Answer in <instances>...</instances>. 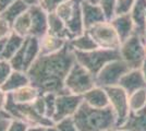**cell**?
I'll return each mask as SVG.
<instances>
[{
	"label": "cell",
	"instance_id": "obj_16",
	"mask_svg": "<svg viewBox=\"0 0 146 131\" xmlns=\"http://www.w3.org/2000/svg\"><path fill=\"white\" fill-rule=\"evenodd\" d=\"M68 44V41L54 34L46 33L39 38V48L40 55H51L62 50Z\"/></svg>",
	"mask_w": 146,
	"mask_h": 131
},
{
	"label": "cell",
	"instance_id": "obj_3",
	"mask_svg": "<svg viewBox=\"0 0 146 131\" xmlns=\"http://www.w3.org/2000/svg\"><path fill=\"white\" fill-rule=\"evenodd\" d=\"M75 61L87 69L91 73L96 76L98 72L108 63L120 59L119 49H106L98 47L90 51H74Z\"/></svg>",
	"mask_w": 146,
	"mask_h": 131
},
{
	"label": "cell",
	"instance_id": "obj_30",
	"mask_svg": "<svg viewBox=\"0 0 146 131\" xmlns=\"http://www.w3.org/2000/svg\"><path fill=\"white\" fill-rule=\"evenodd\" d=\"M117 0H99V6L103 10L104 14L107 21H110L115 17V9H116Z\"/></svg>",
	"mask_w": 146,
	"mask_h": 131
},
{
	"label": "cell",
	"instance_id": "obj_5",
	"mask_svg": "<svg viewBox=\"0 0 146 131\" xmlns=\"http://www.w3.org/2000/svg\"><path fill=\"white\" fill-rule=\"evenodd\" d=\"M5 109L12 119L21 120L27 126L46 127V126L54 125V121L51 119L39 115L32 104H15L11 100L9 95H8V102Z\"/></svg>",
	"mask_w": 146,
	"mask_h": 131
},
{
	"label": "cell",
	"instance_id": "obj_8",
	"mask_svg": "<svg viewBox=\"0 0 146 131\" xmlns=\"http://www.w3.org/2000/svg\"><path fill=\"white\" fill-rule=\"evenodd\" d=\"M105 90L108 95L109 107L116 115L117 124L119 128L124 124L131 112L129 106V94L119 85L105 87Z\"/></svg>",
	"mask_w": 146,
	"mask_h": 131
},
{
	"label": "cell",
	"instance_id": "obj_41",
	"mask_svg": "<svg viewBox=\"0 0 146 131\" xmlns=\"http://www.w3.org/2000/svg\"><path fill=\"white\" fill-rule=\"evenodd\" d=\"M23 1L29 7H33V6H39V3H40L42 0H23Z\"/></svg>",
	"mask_w": 146,
	"mask_h": 131
},
{
	"label": "cell",
	"instance_id": "obj_45",
	"mask_svg": "<svg viewBox=\"0 0 146 131\" xmlns=\"http://www.w3.org/2000/svg\"><path fill=\"white\" fill-rule=\"evenodd\" d=\"M140 70H141V72H142V74H143V76H144V79H145V82H146V59L143 61L142 66L140 67Z\"/></svg>",
	"mask_w": 146,
	"mask_h": 131
},
{
	"label": "cell",
	"instance_id": "obj_47",
	"mask_svg": "<svg viewBox=\"0 0 146 131\" xmlns=\"http://www.w3.org/2000/svg\"><path fill=\"white\" fill-rule=\"evenodd\" d=\"M143 44H144V50H145V55H146V35L143 37Z\"/></svg>",
	"mask_w": 146,
	"mask_h": 131
},
{
	"label": "cell",
	"instance_id": "obj_49",
	"mask_svg": "<svg viewBox=\"0 0 146 131\" xmlns=\"http://www.w3.org/2000/svg\"><path fill=\"white\" fill-rule=\"evenodd\" d=\"M145 35H146V34H145Z\"/></svg>",
	"mask_w": 146,
	"mask_h": 131
},
{
	"label": "cell",
	"instance_id": "obj_43",
	"mask_svg": "<svg viewBox=\"0 0 146 131\" xmlns=\"http://www.w3.org/2000/svg\"><path fill=\"white\" fill-rule=\"evenodd\" d=\"M43 126H29L26 131H44Z\"/></svg>",
	"mask_w": 146,
	"mask_h": 131
},
{
	"label": "cell",
	"instance_id": "obj_11",
	"mask_svg": "<svg viewBox=\"0 0 146 131\" xmlns=\"http://www.w3.org/2000/svg\"><path fill=\"white\" fill-rule=\"evenodd\" d=\"M29 12L32 21L31 36L40 38L48 33V13L40 6L30 7Z\"/></svg>",
	"mask_w": 146,
	"mask_h": 131
},
{
	"label": "cell",
	"instance_id": "obj_9",
	"mask_svg": "<svg viewBox=\"0 0 146 131\" xmlns=\"http://www.w3.org/2000/svg\"><path fill=\"white\" fill-rule=\"evenodd\" d=\"M130 68L122 59H116L104 66L103 69L98 72L95 80L96 85L100 87H109L118 85L123 74L128 72Z\"/></svg>",
	"mask_w": 146,
	"mask_h": 131
},
{
	"label": "cell",
	"instance_id": "obj_4",
	"mask_svg": "<svg viewBox=\"0 0 146 131\" xmlns=\"http://www.w3.org/2000/svg\"><path fill=\"white\" fill-rule=\"evenodd\" d=\"M95 85V75L75 61L64 80V90L72 94L83 95Z\"/></svg>",
	"mask_w": 146,
	"mask_h": 131
},
{
	"label": "cell",
	"instance_id": "obj_13",
	"mask_svg": "<svg viewBox=\"0 0 146 131\" xmlns=\"http://www.w3.org/2000/svg\"><path fill=\"white\" fill-rule=\"evenodd\" d=\"M118 85L130 95L137 90L145 88L146 82L140 69H130L120 79Z\"/></svg>",
	"mask_w": 146,
	"mask_h": 131
},
{
	"label": "cell",
	"instance_id": "obj_33",
	"mask_svg": "<svg viewBox=\"0 0 146 131\" xmlns=\"http://www.w3.org/2000/svg\"><path fill=\"white\" fill-rule=\"evenodd\" d=\"M55 125L58 131H79L75 124H74V121H73L72 117L62 119L58 122H55Z\"/></svg>",
	"mask_w": 146,
	"mask_h": 131
},
{
	"label": "cell",
	"instance_id": "obj_46",
	"mask_svg": "<svg viewBox=\"0 0 146 131\" xmlns=\"http://www.w3.org/2000/svg\"><path fill=\"white\" fill-rule=\"evenodd\" d=\"M44 131H58V129H57V127H56V125L54 124V125L46 126V127L44 128Z\"/></svg>",
	"mask_w": 146,
	"mask_h": 131
},
{
	"label": "cell",
	"instance_id": "obj_14",
	"mask_svg": "<svg viewBox=\"0 0 146 131\" xmlns=\"http://www.w3.org/2000/svg\"><path fill=\"white\" fill-rule=\"evenodd\" d=\"M135 34L144 37L146 34V0H135L130 12Z\"/></svg>",
	"mask_w": 146,
	"mask_h": 131
},
{
	"label": "cell",
	"instance_id": "obj_37",
	"mask_svg": "<svg viewBox=\"0 0 146 131\" xmlns=\"http://www.w3.org/2000/svg\"><path fill=\"white\" fill-rule=\"evenodd\" d=\"M32 105L34 106L35 110H36L39 115H42V116H45V117H46V115H45V103H44L43 95H40L35 102H33Z\"/></svg>",
	"mask_w": 146,
	"mask_h": 131
},
{
	"label": "cell",
	"instance_id": "obj_24",
	"mask_svg": "<svg viewBox=\"0 0 146 131\" xmlns=\"http://www.w3.org/2000/svg\"><path fill=\"white\" fill-rule=\"evenodd\" d=\"M68 44L70 48L74 51H90L98 48L97 44L95 43V41L91 37V35L87 32H84L83 34L70 39Z\"/></svg>",
	"mask_w": 146,
	"mask_h": 131
},
{
	"label": "cell",
	"instance_id": "obj_22",
	"mask_svg": "<svg viewBox=\"0 0 146 131\" xmlns=\"http://www.w3.org/2000/svg\"><path fill=\"white\" fill-rule=\"evenodd\" d=\"M119 128L127 131H146V107L139 112H130L127 120Z\"/></svg>",
	"mask_w": 146,
	"mask_h": 131
},
{
	"label": "cell",
	"instance_id": "obj_28",
	"mask_svg": "<svg viewBox=\"0 0 146 131\" xmlns=\"http://www.w3.org/2000/svg\"><path fill=\"white\" fill-rule=\"evenodd\" d=\"M129 106L131 112H139L146 107V87L129 95Z\"/></svg>",
	"mask_w": 146,
	"mask_h": 131
},
{
	"label": "cell",
	"instance_id": "obj_27",
	"mask_svg": "<svg viewBox=\"0 0 146 131\" xmlns=\"http://www.w3.org/2000/svg\"><path fill=\"white\" fill-rule=\"evenodd\" d=\"M31 29H32V21L29 10L20 15L18 19L12 23V32L17 33L23 37L31 36Z\"/></svg>",
	"mask_w": 146,
	"mask_h": 131
},
{
	"label": "cell",
	"instance_id": "obj_18",
	"mask_svg": "<svg viewBox=\"0 0 146 131\" xmlns=\"http://www.w3.org/2000/svg\"><path fill=\"white\" fill-rule=\"evenodd\" d=\"M8 95L15 104H32L42 95V93L34 85L27 84Z\"/></svg>",
	"mask_w": 146,
	"mask_h": 131
},
{
	"label": "cell",
	"instance_id": "obj_31",
	"mask_svg": "<svg viewBox=\"0 0 146 131\" xmlns=\"http://www.w3.org/2000/svg\"><path fill=\"white\" fill-rule=\"evenodd\" d=\"M135 0H117L116 9H115V17L123 15L131 12Z\"/></svg>",
	"mask_w": 146,
	"mask_h": 131
},
{
	"label": "cell",
	"instance_id": "obj_35",
	"mask_svg": "<svg viewBox=\"0 0 146 131\" xmlns=\"http://www.w3.org/2000/svg\"><path fill=\"white\" fill-rule=\"evenodd\" d=\"M12 33V24L0 15V39L7 38Z\"/></svg>",
	"mask_w": 146,
	"mask_h": 131
},
{
	"label": "cell",
	"instance_id": "obj_6",
	"mask_svg": "<svg viewBox=\"0 0 146 131\" xmlns=\"http://www.w3.org/2000/svg\"><path fill=\"white\" fill-rule=\"evenodd\" d=\"M120 59L129 66L130 69H140L146 59L143 37L134 33L128 39L123 41L119 47Z\"/></svg>",
	"mask_w": 146,
	"mask_h": 131
},
{
	"label": "cell",
	"instance_id": "obj_12",
	"mask_svg": "<svg viewBox=\"0 0 146 131\" xmlns=\"http://www.w3.org/2000/svg\"><path fill=\"white\" fill-rule=\"evenodd\" d=\"M81 9H82L83 23H84L85 31H87L90 27L98 24L100 22L107 21L99 5H94V3H91L86 0H82L81 1Z\"/></svg>",
	"mask_w": 146,
	"mask_h": 131
},
{
	"label": "cell",
	"instance_id": "obj_29",
	"mask_svg": "<svg viewBox=\"0 0 146 131\" xmlns=\"http://www.w3.org/2000/svg\"><path fill=\"white\" fill-rule=\"evenodd\" d=\"M45 103V115L46 117L52 120V117L56 112V97L57 94L55 93H44L42 94Z\"/></svg>",
	"mask_w": 146,
	"mask_h": 131
},
{
	"label": "cell",
	"instance_id": "obj_21",
	"mask_svg": "<svg viewBox=\"0 0 146 131\" xmlns=\"http://www.w3.org/2000/svg\"><path fill=\"white\" fill-rule=\"evenodd\" d=\"M27 84H31L30 78H29L27 73L25 71L13 70L11 74L8 76L6 82L1 85V87L5 90L6 93L10 94Z\"/></svg>",
	"mask_w": 146,
	"mask_h": 131
},
{
	"label": "cell",
	"instance_id": "obj_38",
	"mask_svg": "<svg viewBox=\"0 0 146 131\" xmlns=\"http://www.w3.org/2000/svg\"><path fill=\"white\" fill-rule=\"evenodd\" d=\"M8 102V93L5 92V90L0 85V109H5Z\"/></svg>",
	"mask_w": 146,
	"mask_h": 131
},
{
	"label": "cell",
	"instance_id": "obj_39",
	"mask_svg": "<svg viewBox=\"0 0 146 131\" xmlns=\"http://www.w3.org/2000/svg\"><path fill=\"white\" fill-rule=\"evenodd\" d=\"M14 1H17V0H0V13L5 11L7 8L10 5H12Z\"/></svg>",
	"mask_w": 146,
	"mask_h": 131
},
{
	"label": "cell",
	"instance_id": "obj_25",
	"mask_svg": "<svg viewBox=\"0 0 146 131\" xmlns=\"http://www.w3.org/2000/svg\"><path fill=\"white\" fill-rule=\"evenodd\" d=\"M25 38L26 37H23V36H21V35H19L17 33L12 32V33L7 37L2 59H5V60H10V59L14 56V54L22 47V45L24 44Z\"/></svg>",
	"mask_w": 146,
	"mask_h": 131
},
{
	"label": "cell",
	"instance_id": "obj_17",
	"mask_svg": "<svg viewBox=\"0 0 146 131\" xmlns=\"http://www.w3.org/2000/svg\"><path fill=\"white\" fill-rule=\"evenodd\" d=\"M110 23L116 30L118 36L120 38L121 43L123 41L128 39L130 36H132L135 31H134L133 21L131 19L130 13L129 14H123V15H116L110 20Z\"/></svg>",
	"mask_w": 146,
	"mask_h": 131
},
{
	"label": "cell",
	"instance_id": "obj_10",
	"mask_svg": "<svg viewBox=\"0 0 146 131\" xmlns=\"http://www.w3.org/2000/svg\"><path fill=\"white\" fill-rule=\"evenodd\" d=\"M83 103L82 95H76L70 92H62L57 94L56 97V112L52 117L54 124L58 122L64 118L73 117L74 114Z\"/></svg>",
	"mask_w": 146,
	"mask_h": 131
},
{
	"label": "cell",
	"instance_id": "obj_44",
	"mask_svg": "<svg viewBox=\"0 0 146 131\" xmlns=\"http://www.w3.org/2000/svg\"><path fill=\"white\" fill-rule=\"evenodd\" d=\"M0 119H12L6 109H0Z\"/></svg>",
	"mask_w": 146,
	"mask_h": 131
},
{
	"label": "cell",
	"instance_id": "obj_7",
	"mask_svg": "<svg viewBox=\"0 0 146 131\" xmlns=\"http://www.w3.org/2000/svg\"><path fill=\"white\" fill-rule=\"evenodd\" d=\"M98 47L106 49H119L121 41L110 21H104L90 27L87 31Z\"/></svg>",
	"mask_w": 146,
	"mask_h": 131
},
{
	"label": "cell",
	"instance_id": "obj_19",
	"mask_svg": "<svg viewBox=\"0 0 146 131\" xmlns=\"http://www.w3.org/2000/svg\"><path fill=\"white\" fill-rule=\"evenodd\" d=\"M81 1L82 0H78L72 14L70 15V18L66 22L68 32H69V34L71 36V39L79 36L81 34H83L85 32V27H84V23H83L82 9H81Z\"/></svg>",
	"mask_w": 146,
	"mask_h": 131
},
{
	"label": "cell",
	"instance_id": "obj_34",
	"mask_svg": "<svg viewBox=\"0 0 146 131\" xmlns=\"http://www.w3.org/2000/svg\"><path fill=\"white\" fill-rule=\"evenodd\" d=\"M66 1H68V0H42L39 6L42 7L47 13H50L55 12L58 9V7L61 6Z\"/></svg>",
	"mask_w": 146,
	"mask_h": 131
},
{
	"label": "cell",
	"instance_id": "obj_1",
	"mask_svg": "<svg viewBox=\"0 0 146 131\" xmlns=\"http://www.w3.org/2000/svg\"><path fill=\"white\" fill-rule=\"evenodd\" d=\"M75 63L73 50L69 44L62 50L51 55H40L26 73L32 85L40 93L59 94L64 92V80Z\"/></svg>",
	"mask_w": 146,
	"mask_h": 131
},
{
	"label": "cell",
	"instance_id": "obj_23",
	"mask_svg": "<svg viewBox=\"0 0 146 131\" xmlns=\"http://www.w3.org/2000/svg\"><path fill=\"white\" fill-rule=\"evenodd\" d=\"M48 33L59 36L61 38H64L68 42L71 39V36L68 32L64 21L56 12L48 13Z\"/></svg>",
	"mask_w": 146,
	"mask_h": 131
},
{
	"label": "cell",
	"instance_id": "obj_20",
	"mask_svg": "<svg viewBox=\"0 0 146 131\" xmlns=\"http://www.w3.org/2000/svg\"><path fill=\"white\" fill-rule=\"evenodd\" d=\"M23 51H24V70L27 71L29 68L34 63V61L40 56L39 38L34 36H29L25 38L23 44Z\"/></svg>",
	"mask_w": 146,
	"mask_h": 131
},
{
	"label": "cell",
	"instance_id": "obj_32",
	"mask_svg": "<svg viewBox=\"0 0 146 131\" xmlns=\"http://www.w3.org/2000/svg\"><path fill=\"white\" fill-rule=\"evenodd\" d=\"M13 68L9 63V60H5V59L0 60V85H2L6 82L8 76L11 74Z\"/></svg>",
	"mask_w": 146,
	"mask_h": 131
},
{
	"label": "cell",
	"instance_id": "obj_40",
	"mask_svg": "<svg viewBox=\"0 0 146 131\" xmlns=\"http://www.w3.org/2000/svg\"><path fill=\"white\" fill-rule=\"evenodd\" d=\"M11 119H0V131H6Z\"/></svg>",
	"mask_w": 146,
	"mask_h": 131
},
{
	"label": "cell",
	"instance_id": "obj_36",
	"mask_svg": "<svg viewBox=\"0 0 146 131\" xmlns=\"http://www.w3.org/2000/svg\"><path fill=\"white\" fill-rule=\"evenodd\" d=\"M29 126L18 119H11L6 131H26Z\"/></svg>",
	"mask_w": 146,
	"mask_h": 131
},
{
	"label": "cell",
	"instance_id": "obj_42",
	"mask_svg": "<svg viewBox=\"0 0 146 131\" xmlns=\"http://www.w3.org/2000/svg\"><path fill=\"white\" fill-rule=\"evenodd\" d=\"M6 41H7V38H2V39H0V60L2 59V56H3V50H5Z\"/></svg>",
	"mask_w": 146,
	"mask_h": 131
},
{
	"label": "cell",
	"instance_id": "obj_15",
	"mask_svg": "<svg viewBox=\"0 0 146 131\" xmlns=\"http://www.w3.org/2000/svg\"><path fill=\"white\" fill-rule=\"evenodd\" d=\"M82 97H83V103H85L86 105L93 107V108L109 107L108 95L104 87L95 85L90 91H87L85 94H83Z\"/></svg>",
	"mask_w": 146,
	"mask_h": 131
},
{
	"label": "cell",
	"instance_id": "obj_2",
	"mask_svg": "<svg viewBox=\"0 0 146 131\" xmlns=\"http://www.w3.org/2000/svg\"><path fill=\"white\" fill-rule=\"evenodd\" d=\"M72 118L79 131H110L118 128L116 115L110 107L93 108L82 103Z\"/></svg>",
	"mask_w": 146,
	"mask_h": 131
},
{
	"label": "cell",
	"instance_id": "obj_48",
	"mask_svg": "<svg viewBox=\"0 0 146 131\" xmlns=\"http://www.w3.org/2000/svg\"><path fill=\"white\" fill-rule=\"evenodd\" d=\"M110 131H127V130H124V129H122V128H116V129H112V130H110Z\"/></svg>",
	"mask_w": 146,
	"mask_h": 131
},
{
	"label": "cell",
	"instance_id": "obj_26",
	"mask_svg": "<svg viewBox=\"0 0 146 131\" xmlns=\"http://www.w3.org/2000/svg\"><path fill=\"white\" fill-rule=\"evenodd\" d=\"M29 9H30V7L25 3L23 0H17L12 5L8 7L5 11L0 13V15L3 17L5 19L8 20L12 24L20 15H22L24 12H26Z\"/></svg>",
	"mask_w": 146,
	"mask_h": 131
}]
</instances>
